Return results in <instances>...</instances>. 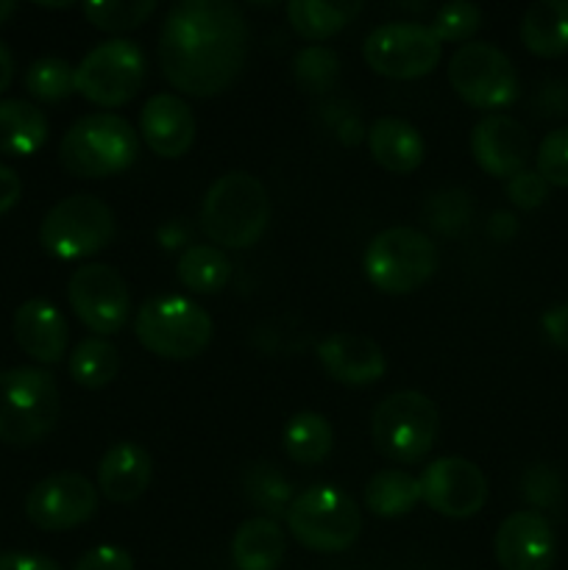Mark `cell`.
Wrapping results in <instances>:
<instances>
[{"label":"cell","mask_w":568,"mask_h":570,"mask_svg":"<svg viewBox=\"0 0 568 570\" xmlns=\"http://www.w3.org/2000/svg\"><path fill=\"white\" fill-rule=\"evenodd\" d=\"M248 22L228 0H182L159 33V65L167 81L193 98L221 95L243 72Z\"/></svg>","instance_id":"obj_1"},{"label":"cell","mask_w":568,"mask_h":570,"mask_svg":"<svg viewBox=\"0 0 568 570\" xmlns=\"http://www.w3.org/2000/svg\"><path fill=\"white\" fill-rule=\"evenodd\" d=\"M271 200L265 184L243 170L217 178L200 204V228L223 248H251L265 234Z\"/></svg>","instance_id":"obj_2"},{"label":"cell","mask_w":568,"mask_h":570,"mask_svg":"<svg viewBox=\"0 0 568 570\" xmlns=\"http://www.w3.org/2000/svg\"><path fill=\"white\" fill-rule=\"evenodd\" d=\"M61 415L56 379L42 367L0 371V440L6 445H33L53 432Z\"/></svg>","instance_id":"obj_3"},{"label":"cell","mask_w":568,"mask_h":570,"mask_svg":"<svg viewBox=\"0 0 568 570\" xmlns=\"http://www.w3.org/2000/svg\"><path fill=\"white\" fill-rule=\"evenodd\" d=\"M139 154L131 122L109 111H95L67 128L59 161L76 178H106L134 165Z\"/></svg>","instance_id":"obj_4"},{"label":"cell","mask_w":568,"mask_h":570,"mask_svg":"<svg viewBox=\"0 0 568 570\" xmlns=\"http://www.w3.org/2000/svg\"><path fill=\"white\" fill-rule=\"evenodd\" d=\"M139 345L159 360H195L212 343V317L189 298L161 295L145 301L134 317Z\"/></svg>","instance_id":"obj_5"},{"label":"cell","mask_w":568,"mask_h":570,"mask_svg":"<svg viewBox=\"0 0 568 570\" xmlns=\"http://www.w3.org/2000/svg\"><path fill=\"white\" fill-rule=\"evenodd\" d=\"M438 262V245L427 234L410 226H393L368 243L362 267L379 293L407 295L434 276Z\"/></svg>","instance_id":"obj_6"},{"label":"cell","mask_w":568,"mask_h":570,"mask_svg":"<svg viewBox=\"0 0 568 570\" xmlns=\"http://www.w3.org/2000/svg\"><path fill=\"white\" fill-rule=\"evenodd\" d=\"M440 412L418 390H401L388 395L373 410L371 438L382 456L399 465H412L432 451L438 440Z\"/></svg>","instance_id":"obj_7"},{"label":"cell","mask_w":568,"mask_h":570,"mask_svg":"<svg viewBox=\"0 0 568 570\" xmlns=\"http://www.w3.org/2000/svg\"><path fill=\"white\" fill-rule=\"evenodd\" d=\"M287 529L304 549L337 554L360 538L362 515L349 493L334 484H315L293 499Z\"/></svg>","instance_id":"obj_8"},{"label":"cell","mask_w":568,"mask_h":570,"mask_svg":"<svg viewBox=\"0 0 568 570\" xmlns=\"http://www.w3.org/2000/svg\"><path fill=\"white\" fill-rule=\"evenodd\" d=\"M115 237V215L95 195H70L45 215L39 243L56 259H87Z\"/></svg>","instance_id":"obj_9"},{"label":"cell","mask_w":568,"mask_h":570,"mask_svg":"<svg viewBox=\"0 0 568 570\" xmlns=\"http://www.w3.org/2000/svg\"><path fill=\"white\" fill-rule=\"evenodd\" d=\"M143 81L145 53L131 39L100 42L76 67V92L104 109L126 106L139 92Z\"/></svg>","instance_id":"obj_10"},{"label":"cell","mask_w":568,"mask_h":570,"mask_svg":"<svg viewBox=\"0 0 568 570\" xmlns=\"http://www.w3.org/2000/svg\"><path fill=\"white\" fill-rule=\"evenodd\" d=\"M449 83L468 106L484 111L507 109L518 98V76L496 45L468 42L449 61Z\"/></svg>","instance_id":"obj_11"},{"label":"cell","mask_w":568,"mask_h":570,"mask_svg":"<svg viewBox=\"0 0 568 570\" xmlns=\"http://www.w3.org/2000/svg\"><path fill=\"white\" fill-rule=\"evenodd\" d=\"M368 67L393 81H415L440 65L443 45L418 22H384L368 33L362 45Z\"/></svg>","instance_id":"obj_12"},{"label":"cell","mask_w":568,"mask_h":570,"mask_svg":"<svg viewBox=\"0 0 568 570\" xmlns=\"http://www.w3.org/2000/svg\"><path fill=\"white\" fill-rule=\"evenodd\" d=\"M67 298L78 321L95 334H117L128 323L131 295L128 284L115 267L84 265L67 284Z\"/></svg>","instance_id":"obj_13"},{"label":"cell","mask_w":568,"mask_h":570,"mask_svg":"<svg viewBox=\"0 0 568 570\" xmlns=\"http://www.w3.org/2000/svg\"><path fill=\"white\" fill-rule=\"evenodd\" d=\"M98 510V490L81 473H53L33 484L26 499V515L42 532H67Z\"/></svg>","instance_id":"obj_14"},{"label":"cell","mask_w":568,"mask_h":570,"mask_svg":"<svg viewBox=\"0 0 568 570\" xmlns=\"http://www.w3.org/2000/svg\"><path fill=\"white\" fill-rule=\"evenodd\" d=\"M421 501L445 518H473L488 501V479L462 456H443L421 473Z\"/></svg>","instance_id":"obj_15"},{"label":"cell","mask_w":568,"mask_h":570,"mask_svg":"<svg viewBox=\"0 0 568 570\" xmlns=\"http://www.w3.org/2000/svg\"><path fill=\"white\" fill-rule=\"evenodd\" d=\"M501 570H549L555 566V529L540 512H512L505 518L493 540Z\"/></svg>","instance_id":"obj_16"},{"label":"cell","mask_w":568,"mask_h":570,"mask_svg":"<svg viewBox=\"0 0 568 570\" xmlns=\"http://www.w3.org/2000/svg\"><path fill=\"white\" fill-rule=\"evenodd\" d=\"M471 154L477 165L493 178H512L516 173L527 170L532 156L529 134L516 117L510 115H484L471 131Z\"/></svg>","instance_id":"obj_17"},{"label":"cell","mask_w":568,"mask_h":570,"mask_svg":"<svg viewBox=\"0 0 568 570\" xmlns=\"http://www.w3.org/2000/svg\"><path fill=\"white\" fill-rule=\"evenodd\" d=\"M139 131L148 148L161 159H182L195 142V115L178 95H154L143 106Z\"/></svg>","instance_id":"obj_18"},{"label":"cell","mask_w":568,"mask_h":570,"mask_svg":"<svg viewBox=\"0 0 568 570\" xmlns=\"http://www.w3.org/2000/svg\"><path fill=\"white\" fill-rule=\"evenodd\" d=\"M317 360L334 382L351 384V387H365V384L379 382L388 371L382 348L371 337L349 332L323 340L317 345Z\"/></svg>","instance_id":"obj_19"},{"label":"cell","mask_w":568,"mask_h":570,"mask_svg":"<svg viewBox=\"0 0 568 570\" xmlns=\"http://www.w3.org/2000/svg\"><path fill=\"white\" fill-rule=\"evenodd\" d=\"M11 328L17 345L39 365H56L67 354V340H70L67 321L50 301L31 298L17 306Z\"/></svg>","instance_id":"obj_20"},{"label":"cell","mask_w":568,"mask_h":570,"mask_svg":"<svg viewBox=\"0 0 568 570\" xmlns=\"http://www.w3.org/2000/svg\"><path fill=\"white\" fill-rule=\"evenodd\" d=\"M154 479V460L139 443H117L98 465V490L115 504L137 501Z\"/></svg>","instance_id":"obj_21"},{"label":"cell","mask_w":568,"mask_h":570,"mask_svg":"<svg viewBox=\"0 0 568 570\" xmlns=\"http://www.w3.org/2000/svg\"><path fill=\"white\" fill-rule=\"evenodd\" d=\"M373 161L390 173H412L421 167L427 145L421 131L399 117H382L365 131Z\"/></svg>","instance_id":"obj_22"},{"label":"cell","mask_w":568,"mask_h":570,"mask_svg":"<svg viewBox=\"0 0 568 570\" xmlns=\"http://www.w3.org/2000/svg\"><path fill=\"white\" fill-rule=\"evenodd\" d=\"M287 554L282 527L271 518H248L232 540V562L237 570H276Z\"/></svg>","instance_id":"obj_23"},{"label":"cell","mask_w":568,"mask_h":570,"mask_svg":"<svg viewBox=\"0 0 568 570\" xmlns=\"http://www.w3.org/2000/svg\"><path fill=\"white\" fill-rule=\"evenodd\" d=\"M521 42L540 59L568 53V0H538L523 11Z\"/></svg>","instance_id":"obj_24"},{"label":"cell","mask_w":568,"mask_h":570,"mask_svg":"<svg viewBox=\"0 0 568 570\" xmlns=\"http://www.w3.org/2000/svg\"><path fill=\"white\" fill-rule=\"evenodd\" d=\"M48 142V117L28 100H0V154L26 156L37 154Z\"/></svg>","instance_id":"obj_25"},{"label":"cell","mask_w":568,"mask_h":570,"mask_svg":"<svg viewBox=\"0 0 568 570\" xmlns=\"http://www.w3.org/2000/svg\"><path fill=\"white\" fill-rule=\"evenodd\" d=\"M362 3H323V0H293L287 3V20L298 37L310 42L334 37L343 31L356 14Z\"/></svg>","instance_id":"obj_26"},{"label":"cell","mask_w":568,"mask_h":570,"mask_svg":"<svg viewBox=\"0 0 568 570\" xmlns=\"http://www.w3.org/2000/svg\"><path fill=\"white\" fill-rule=\"evenodd\" d=\"M421 501V482L407 471H379L365 484V507L379 518H404Z\"/></svg>","instance_id":"obj_27"},{"label":"cell","mask_w":568,"mask_h":570,"mask_svg":"<svg viewBox=\"0 0 568 570\" xmlns=\"http://www.w3.org/2000/svg\"><path fill=\"white\" fill-rule=\"evenodd\" d=\"M178 282L198 295H215L232 278V262L215 245H189L178 256Z\"/></svg>","instance_id":"obj_28"},{"label":"cell","mask_w":568,"mask_h":570,"mask_svg":"<svg viewBox=\"0 0 568 570\" xmlns=\"http://www.w3.org/2000/svg\"><path fill=\"white\" fill-rule=\"evenodd\" d=\"M282 445L295 465H321L332 451V426L317 412H298L284 426Z\"/></svg>","instance_id":"obj_29"},{"label":"cell","mask_w":568,"mask_h":570,"mask_svg":"<svg viewBox=\"0 0 568 570\" xmlns=\"http://www.w3.org/2000/svg\"><path fill=\"white\" fill-rule=\"evenodd\" d=\"M120 371V351L104 337H87L70 354V376L78 387L100 390L115 382Z\"/></svg>","instance_id":"obj_30"},{"label":"cell","mask_w":568,"mask_h":570,"mask_svg":"<svg viewBox=\"0 0 568 570\" xmlns=\"http://www.w3.org/2000/svg\"><path fill=\"white\" fill-rule=\"evenodd\" d=\"M26 89L42 104H61L76 92V67L59 56L37 59L26 72Z\"/></svg>","instance_id":"obj_31"},{"label":"cell","mask_w":568,"mask_h":570,"mask_svg":"<svg viewBox=\"0 0 568 570\" xmlns=\"http://www.w3.org/2000/svg\"><path fill=\"white\" fill-rule=\"evenodd\" d=\"M81 11L98 31L123 33L143 26L156 11V3L154 0H100V3H84Z\"/></svg>","instance_id":"obj_32"},{"label":"cell","mask_w":568,"mask_h":570,"mask_svg":"<svg viewBox=\"0 0 568 570\" xmlns=\"http://www.w3.org/2000/svg\"><path fill=\"white\" fill-rule=\"evenodd\" d=\"M293 76L304 92H329L340 76L337 53H334L332 48H326V45H306V48H301L298 56H295Z\"/></svg>","instance_id":"obj_33"},{"label":"cell","mask_w":568,"mask_h":570,"mask_svg":"<svg viewBox=\"0 0 568 570\" xmlns=\"http://www.w3.org/2000/svg\"><path fill=\"white\" fill-rule=\"evenodd\" d=\"M245 493L259 510L271 512V515H287L290 504H293V488L273 465L251 468L245 473Z\"/></svg>","instance_id":"obj_34"},{"label":"cell","mask_w":568,"mask_h":570,"mask_svg":"<svg viewBox=\"0 0 568 570\" xmlns=\"http://www.w3.org/2000/svg\"><path fill=\"white\" fill-rule=\"evenodd\" d=\"M482 26V9L477 3H466V0H457V3L443 6V9L434 14L429 31L440 39V42H466Z\"/></svg>","instance_id":"obj_35"},{"label":"cell","mask_w":568,"mask_h":570,"mask_svg":"<svg viewBox=\"0 0 568 570\" xmlns=\"http://www.w3.org/2000/svg\"><path fill=\"white\" fill-rule=\"evenodd\" d=\"M535 165L549 187H568V126L546 134L535 154Z\"/></svg>","instance_id":"obj_36"},{"label":"cell","mask_w":568,"mask_h":570,"mask_svg":"<svg viewBox=\"0 0 568 570\" xmlns=\"http://www.w3.org/2000/svg\"><path fill=\"white\" fill-rule=\"evenodd\" d=\"M523 495L540 512H555L562 504V482L555 468L535 465L523 473Z\"/></svg>","instance_id":"obj_37"},{"label":"cell","mask_w":568,"mask_h":570,"mask_svg":"<svg viewBox=\"0 0 568 570\" xmlns=\"http://www.w3.org/2000/svg\"><path fill=\"white\" fill-rule=\"evenodd\" d=\"M427 217L434 232L457 234L460 228H466L468 217H471V206H468V198L462 193H443L434 195L427 209Z\"/></svg>","instance_id":"obj_38"},{"label":"cell","mask_w":568,"mask_h":570,"mask_svg":"<svg viewBox=\"0 0 568 570\" xmlns=\"http://www.w3.org/2000/svg\"><path fill=\"white\" fill-rule=\"evenodd\" d=\"M507 198H510L518 209H538V206L549 198V184L540 178L538 170H521L512 178H507Z\"/></svg>","instance_id":"obj_39"},{"label":"cell","mask_w":568,"mask_h":570,"mask_svg":"<svg viewBox=\"0 0 568 570\" xmlns=\"http://www.w3.org/2000/svg\"><path fill=\"white\" fill-rule=\"evenodd\" d=\"M72 570H134V560L120 546H98L78 557Z\"/></svg>","instance_id":"obj_40"},{"label":"cell","mask_w":568,"mask_h":570,"mask_svg":"<svg viewBox=\"0 0 568 570\" xmlns=\"http://www.w3.org/2000/svg\"><path fill=\"white\" fill-rule=\"evenodd\" d=\"M0 570H61L50 557L28 551H0Z\"/></svg>","instance_id":"obj_41"},{"label":"cell","mask_w":568,"mask_h":570,"mask_svg":"<svg viewBox=\"0 0 568 570\" xmlns=\"http://www.w3.org/2000/svg\"><path fill=\"white\" fill-rule=\"evenodd\" d=\"M540 326H543L546 337H549L557 348L568 351V304L551 306L543 315V321H540Z\"/></svg>","instance_id":"obj_42"},{"label":"cell","mask_w":568,"mask_h":570,"mask_svg":"<svg viewBox=\"0 0 568 570\" xmlns=\"http://www.w3.org/2000/svg\"><path fill=\"white\" fill-rule=\"evenodd\" d=\"M20 195H22L20 176H17L9 165H3V161H0V215H6V212L14 209L17 200H20Z\"/></svg>","instance_id":"obj_43"},{"label":"cell","mask_w":568,"mask_h":570,"mask_svg":"<svg viewBox=\"0 0 568 570\" xmlns=\"http://www.w3.org/2000/svg\"><path fill=\"white\" fill-rule=\"evenodd\" d=\"M11 78H14V56L0 42V95L11 87Z\"/></svg>","instance_id":"obj_44"},{"label":"cell","mask_w":568,"mask_h":570,"mask_svg":"<svg viewBox=\"0 0 568 570\" xmlns=\"http://www.w3.org/2000/svg\"><path fill=\"white\" fill-rule=\"evenodd\" d=\"M14 11H17L14 0H0V26H3V22L14 14Z\"/></svg>","instance_id":"obj_45"}]
</instances>
